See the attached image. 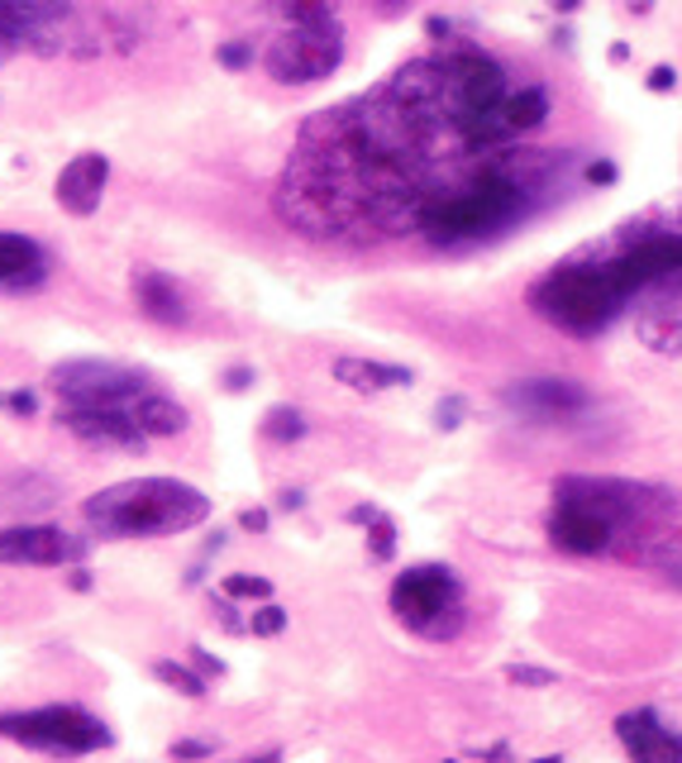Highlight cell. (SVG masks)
I'll use <instances>...</instances> for the list:
<instances>
[{"label":"cell","instance_id":"277c9868","mask_svg":"<svg viewBox=\"0 0 682 763\" xmlns=\"http://www.w3.org/2000/svg\"><path fill=\"white\" fill-rule=\"evenodd\" d=\"M391 611L410 634H420V640H430V644H449L468 625L464 578H458L449 563H416V568L396 572Z\"/></svg>","mask_w":682,"mask_h":763},{"label":"cell","instance_id":"74e56055","mask_svg":"<svg viewBox=\"0 0 682 763\" xmlns=\"http://www.w3.org/2000/svg\"><path fill=\"white\" fill-rule=\"evenodd\" d=\"M368 6H373L377 14H406L410 6H420V0H368Z\"/></svg>","mask_w":682,"mask_h":763},{"label":"cell","instance_id":"4fadbf2b","mask_svg":"<svg viewBox=\"0 0 682 763\" xmlns=\"http://www.w3.org/2000/svg\"><path fill=\"white\" fill-rule=\"evenodd\" d=\"M615 740L625 744L634 763H682V730L663 725L654 706H634L615 715Z\"/></svg>","mask_w":682,"mask_h":763},{"label":"cell","instance_id":"7c38bea8","mask_svg":"<svg viewBox=\"0 0 682 763\" xmlns=\"http://www.w3.org/2000/svg\"><path fill=\"white\" fill-rule=\"evenodd\" d=\"M53 277V253L43 238L0 230V292L6 296H29Z\"/></svg>","mask_w":682,"mask_h":763},{"label":"cell","instance_id":"5b68a950","mask_svg":"<svg viewBox=\"0 0 682 763\" xmlns=\"http://www.w3.org/2000/svg\"><path fill=\"white\" fill-rule=\"evenodd\" d=\"M0 740L53 754V759H82V754L105 750L115 735H110V725L96 711H86L77 702H53V706H34V711H6L0 715Z\"/></svg>","mask_w":682,"mask_h":763},{"label":"cell","instance_id":"9a60e30c","mask_svg":"<svg viewBox=\"0 0 682 763\" xmlns=\"http://www.w3.org/2000/svg\"><path fill=\"white\" fill-rule=\"evenodd\" d=\"M105 182H110V157H105V153H77L72 163L58 172V182H53V201H58L68 215L86 220V215L101 205Z\"/></svg>","mask_w":682,"mask_h":763},{"label":"cell","instance_id":"9c48e42d","mask_svg":"<svg viewBox=\"0 0 682 763\" xmlns=\"http://www.w3.org/2000/svg\"><path fill=\"white\" fill-rule=\"evenodd\" d=\"M72 29H82L72 0H0V43L10 53H62L72 48Z\"/></svg>","mask_w":682,"mask_h":763},{"label":"cell","instance_id":"2e32d148","mask_svg":"<svg viewBox=\"0 0 682 763\" xmlns=\"http://www.w3.org/2000/svg\"><path fill=\"white\" fill-rule=\"evenodd\" d=\"M134 306H139V315H149V321L163 329H186V321H192V301H186L182 282L157 273V267L134 273Z\"/></svg>","mask_w":682,"mask_h":763},{"label":"cell","instance_id":"f546056e","mask_svg":"<svg viewBox=\"0 0 682 763\" xmlns=\"http://www.w3.org/2000/svg\"><path fill=\"white\" fill-rule=\"evenodd\" d=\"M435 425L439 429H458V425H464V396H449V401H439Z\"/></svg>","mask_w":682,"mask_h":763},{"label":"cell","instance_id":"d6986e66","mask_svg":"<svg viewBox=\"0 0 682 763\" xmlns=\"http://www.w3.org/2000/svg\"><path fill=\"white\" fill-rule=\"evenodd\" d=\"M549 91L530 82V87H511V95H506V105H501V115H506V130H511L516 139L520 134H535V130H544V120H549Z\"/></svg>","mask_w":682,"mask_h":763},{"label":"cell","instance_id":"7a4b0ae2","mask_svg":"<svg viewBox=\"0 0 682 763\" xmlns=\"http://www.w3.org/2000/svg\"><path fill=\"white\" fill-rule=\"evenodd\" d=\"M82 516L101 539H163L211 520V497L177 477H134L86 497Z\"/></svg>","mask_w":682,"mask_h":763},{"label":"cell","instance_id":"8d00e7d4","mask_svg":"<svg viewBox=\"0 0 682 763\" xmlns=\"http://www.w3.org/2000/svg\"><path fill=\"white\" fill-rule=\"evenodd\" d=\"M68 587H72V592H91V587H96V578H91V568L77 563V568L68 572Z\"/></svg>","mask_w":682,"mask_h":763},{"label":"cell","instance_id":"ab89813d","mask_svg":"<svg viewBox=\"0 0 682 763\" xmlns=\"http://www.w3.org/2000/svg\"><path fill=\"white\" fill-rule=\"evenodd\" d=\"M663 572H669V582H673V587H682V553H678V549L669 553V563H663Z\"/></svg>","mask_w":682,"mask_h":763},{"label":"cell","instance_id":"d6a6232c","mask_svg":"<svg viewBox=\"0 0 682 763\" xmlns=\"http://www.w3.org/2000/svg\"><path fill=\"white\" fill-rule=\"evenodd\" d=\"M192 663H196V673H205V678H225V663H220L211 649H201V644H192Z\"/></svg>","mask_w":682,"mask_h":763},{"label":"cell","instance_id":"8fae6325","mask_svg":"<svg viewBox=\"0 0 682 763\" xmlns=\"http://www.w3.org/2000/svg\"><path fill=\"white\" fill-rule=\"evenodd\" d=\"M501 401L516 410V416L526 420H573L582 416L587 406H592V396H587V387H578V382L568 377H526V382H511V387L501 391Z\"/></svg>","mask_w":682,"mask_h":763},{"label":"cell","instance_id":"e575fe53","mask_svg":"<svg viewBox=\"0 0 682 763\" xmlns=\"http://www.w3.org/2000/svg\"><path fill=\"white\" fill-rule=\"evenodd\" d=\"M644 87H649V91H673V87H678V72L669 68V62H659V68H649Z\"/></svg>","mask_w":682,"mask_h":763},{"label":"cell","instance_id":"d590c367","mask_svg":"<svg viewBox=\"0 0 682 763\" xmlns=\"http://www.w3.org/2000/svg\"><path fill=\"white\" fill-rule=\"evenodd\" d=\"M587 182H592V186H611L615 182V163H592V167H587Z\"/></svg>","mask_w":682,"mask_h":763},{"label":"cell","instance_id":"f6af8a7d","mask_svg":"<svg viewBox=\"0 0 682 763\" xmlns=\"http://www.w3.org/2000/svg\"><path fill=\"white\" fill-rule=\"evenodd\" d=\"M444 763H458V759H444Z\"/></svg>","mask_w":682,"mask_h":763},{"label":"cell","instance_id":"52a82bcc","mask_svg":"<svg viewBox=\"0 0 682 763\" xmlns=\"http://www.w3.org/2000/svg\"><path fill=\"white\" fill-rule=\"evenodd\" d=\"M49 382H53L62 406H130L134 396L153 391L149 373L124 368V363H101V358L58 363L49 373Z\"/></svg>","mask_w":682,"mask_h":763},{"label":"cell","instance_id":"7402d4cb","mask_svg":"<svg viewBox=\"0 0 682 763\" xmlns=\"http://www.w3.org/2000/svg\"><path fill=\"white\" fill-rule=\"evenodd\" d=\"M153 678L163 682V688H172V692L192 696V702H201V696L211 692L205 673H196V668H186V663H177V659H157V663H153Z\"/></svg>","mask_w":682,"mask_h":763},{"label":"cell","instance_id":"8992f818","mask_svg":"<svg viewBox=\"0 0 682 763\" xmlns=\"http://www.w3.org/2000/svg\"><path fill=\"white\" fill-rule=\"evenodd\" d=\"M344 62V29L339 20L325 24H292L267 43L263 68L277 87H315L325 77H335Z\"/></svg>","mask_w":682,"mask_h":763},{"label":"cell","instance_id":"5bb4252c","mask_svg":"<svg viewBox=\"0 0 682 763\" xmlns=\"http://www.w3.org/2000/svg\"><path fill=\"white\" fill-rule=\"evenodd\" d=\"M58 420L82 444H110V449H144V429L134 425L130 406H62Z\"/></svg>","mask_w":682,"mask_h":763},{"label":"cell","instance_id":"60d3db41","mask_svg":"<svg viewBox=\"0 0 682 763\" xmlns=\"http://www.w3.org/2000/svg\"><path fill=\"white\" fill-rule=\"evenodd\" d=\"M234 763H282V750H263V754H248V759H234Z\"/></svg>","mask_w":682,"mask_h":763},{"label":"cell","instance_id":"484cf974","mask_svg":"<svg viewBox=\"0 0 682 763\" xmlns=\"http://www.w3.org/2000/svg\"><path fill=\"white\" fill-rule=\"evenodd\" d=\"M287 630V611L273 607V601H258V611L248 616V634H258V640H273V634Z\"/></svg>","mask_w":682,"mask_h":763},{"label":"cell","instance_id":"f35d334b","mask_svg":"<svg viewBox=\"0 0 682 763\" xmlns=\"http://www.w3.org/2000/svg\"><path fill=\"white\" fill-rule=\"evenodd\" d=\"M277 506H282V511H301V506H306V491H296V487L277 491Z\"/></svg>","mask_w":682,"mask_h":763},{"label":"cell","instance_id":"ee69618b","mask_svg":"<svg viewBox=\"0 0 682 763\" xmlns=\"http://www.w3.org/2000/svg\"><path fill=\"white\" fill-rule=\"evenodd\" d=\"M535 763H563V759H553V754H549V759H535Z\"/></svg>","mask_w":682,"mask_h":763},{"label":"cell","instance_id":"1f68e13d","mask_svg":"<svg viewBox=\"0 0 682 763\" xmlns=\"http://www.w3.org/2000/svg\"><path fill=\"white\" fill-rule=\"evenodd\" d=\"M220 382H225V391H248L253 382H258V373H253L248 363H234V368H230L225 377H220Z\"/></svg>","mask_w":682,"mask_h":763},{"label":"cell","instance_id":"836d02e7","mask_svg":"<svg viewBox=\"0 0 682 763\" xmlns=\"http://www.w3.org/2000/svg\"><path fill=\"white\" fill-rule=\"evenodd\" d=\"M267 525H273V516H267L263 506H248V511H240V530H248V535H267Z\"/></svg>","mask_w":682,"mask_h":763},{"label":"cell","instance_id":"bcb514c9","mask_svg":"<svg viewBox=\"0 0 682 763\" xmlns=\"http://www.w3.org/2000/svg\"><path fill=\"white\" fill-rule=\"evenodd\" d=\"M0 406H6V401H0Z\"/></svg>","mask_w":682,"mask_h":763},{"label":"cell","instance_id":"b9f144b4","mask_svg":"<svg viewBox=\"0 0 682 763\" xmlns=\"http://www.w3.org/2000/svg\"><path fill=\"white\" fill-rule=\"evenodd\" d=\"M549 6H553V10H559V14H573V10L582 6V0H549Z\"/></svg>","mask_w":682,"mask_h":763},{"label":"cell","instance_id":"ba28073f","mask_svg":"<svg viewBox=\"0 0 682 763\" xmlns=\"http://www.w3.org/2000/svg\"><path fill=\"white\" fill-rule=\"evenodd\" d=\"M549 539L553 549L573 553V559H601V553L621 549V530L601 511L597 501H587L582 491L553 482V511H549Z\"/></svg>","mask_w":682,"mask_h":763},{"label":"cell","instance_id":"ac0fdd59","mask_svg":"<svg viewBox=\"0 0 682 763\" xmlns=\"http://www.w3.org/2000/svg\"><path fill=\"white\" fill-rule=\"evenodd\" d=\"M130 416H134V425L144 429L149 439H172V435H182V429L192 425V416H186V406H182V401H172V396H163V391H144V396H134V401H130Z\"/></svg>","mask_w":682,"mask_h":763},{"label":"cell","instance_id":"7bdbcfd3","mask_svg":"<svg viewBox=\"0 0 682 763\" xmlns=\"http://www.w3.org/2000/svg\"><path fill=\"white\" fill-rule=\"evenodd\" d=\"M625 6H630L634 14H649V10H654V0H625Z\"/></svg>","mask_w":682,"mask_h":763},{"label":"cell","instance_id":"4316f807","mask_svg":"<svg viewBox=\"0 0 682 763\" xmlns=\"http://www.w3.org/2000/svg\"><path fill=\"white\" fill-rule=\"evenodd\" d=\"M215 62H220L225 72H244V68H253V43H248V39L220 43V48H215Z\"/></svg>","mask_w":682,"mask_h":763},{"label":"cell","instance_id":"ffe728a7","mask_svg":"<svg viewBox=\"0 0 682 763\" xmlns=\"http://www.w3.org/2000/svg\"><path fill=\"white\" fill-rule=\"evenodd\" d=\"M267 10L277 14L282 24H325L339 20V0H267Z\"/></svg>","mask_w":682,"mask_h":763},{"label":"cell","instance_id":"3957f363","mask_svg":"<svg viewBox=\"0 0 682 763\" xmlns=\"http://www.w3.org/2000/svg\"><path fill=\"white\" fill-rule=\"evenodd\" d=\"M530 306L544 315L549 325H559L563 334H601L615 315L630 306V296L621 292V282L611 277L607 258H568L549 277L535 282Z\"/></svg>","mask_w":682,"mask_h":763},{"label":"cell","instance_id":"cb8c5ba5","mask_svg":"<svg viewBox=\"0 0 682 763\" xmlns=\"http://www.w3.org/2000/svg\"><path fill=\"white\" fill-rule=\"evenodd\" d=\"M220 592L230 601H267L273 597V582L258 578V572H230V578L220 582Z\"/></svg>","mask_w":682,"mask_h":763},{"label":"cell","instance_id":"d4e9b609","mask_svg":"<svg viewBox=\"0 0 682 763\" xmlns=\"http://www.w3.org/2000/svg\"><path fill=\"white\" fill-rule=\"evenodd\" d=\"M363 530H368V559L373 563H387L391 553H396V525H391V516L377 511L373 525H363Z\"/></svg>","mask_w":682,"mask_h":763},{"label":"cell","instance_id":"83f0119b","mask_svg":"<svg viewBox=\"0 0 682 763\" xmlns=\"http://www.w3.org/2000/svg\"><path fill=\"white\" fill-rule=\"evenodd\" d=\"M506 682H516V688H553V678L549 668H530V663H511L506 668Z\"/></svg>","mask_w":682,"mask_h":763},{"label":"cell","instance_id":"30bf717a","mask_svg":"<svg viewBox=\"0 0 682 763\" xmlns=\"http://www.w3.org/2000/svg\"><path fill=\"white\" fill-rule=\"evenodd\" d=\"M86 549L91 539L62 530V525H6L0 530V563L62 568V563H82Z\"/></svg>","mask_w":682,"mask_h":763},{"label":"cell","instance_id":"44dd1931","mask_svg":"<svg viewBox=\"0 0 682 763\" xmlns=\"http://www.w3.org/2000/svg\"><path fill=\"white\" fill-rule=\"evenodd\" d=\"M640 339L663 358H682V315H649L640 321Z\"/></svg>","mask_w":682,"mask_h":763},{"label":"cell","instance_id":"6da1fadb","mask_svg":"<svg viewBox=\"0 0 682 763\" xmlns=\"http://www.w3.org/2000/svg\"><path fill=\"white\" fill-rule=\"evenodd\" d=\"M539 182L544 177H539L530 163H520V157H501V163H487L472 172H454V177H439L420 196L416 215H410V230L435 248L487 244V238L506 234L535 211Z\"/></svg>","mask_w":682,"mask_h":763},{"label":"cell","instance_id":"4dcf8cb0","mask_svg":"<svg viewBox=\"0 0 682 763\" xmlns=\"http://www.w3.org/2000/svg\"><path fill=\"white\" fill-rule=\"evenodd\" d=\"M6 406H10V410H14V416H20V420L39 416V396L29 391V387H24V391H10V396H6Z\"/></svg>","mask_w":682,"mask_h":763},{"label":"cell","instance_id":"603a6c76","mask_svg":"<svg viewBox=\"0 0 682 763\" xmlns=\"http://www.w3.org/2000/svg\"><path fill=\"white\" fill-rule=\"evenodd\" d=\"M311 435V425H306V416H301L296 406H273L263 416V439L267 444H301Z\"/></svg>","mask_w":682,"mask_h":763},{"label":"cell","instance_id":"e0dca14e","mask_svg":"<svg viewBox=\"0 0 682 763\" xmlns=\"http://www.w3.org/2000/svg\"><path fill=\"white\" fill-rule=\"evenodd\" d=\"M329 373H335V382H344V387H354L363 396L410 387V382H416V373L401 368V363H377V358H335L329 363Z\"/></svg>","mask_w":682,"mask_h":763},{"label":"cell","instance_id":"f1b7e54d","mask_svg":"<svg viewBox=\"0 0 682 763\" xmlns=\"http://www.w3.org/2000/svg\"><path fill=\"white\" fill-rule=\"evenodd\" d=\"M167 754L177 759V763H196V759H211L215 754V740H177Z\"/></svg>","mask_w":682,"mask_h":763}]
</instances>
